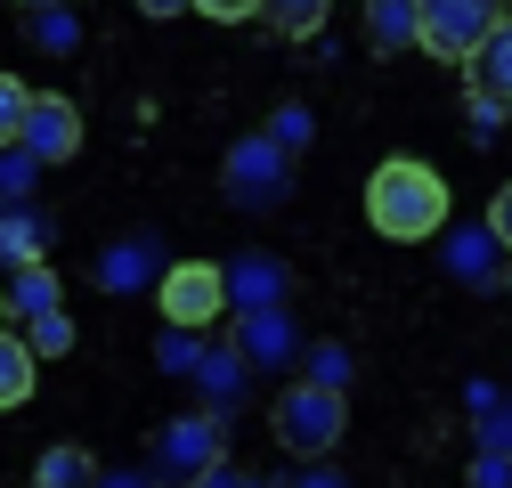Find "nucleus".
Instances as JSON below:
<instances>
[{"instance_id":"f257e3e1","label":"nucleus","mask_w":512,"mask_h":488,"mask_svg":"<svg viewBox=\"0 0 512 488\" xmlns=\"http://www.w3.org/2000/svg\"><path fill=\"white\" fill-rule=\"evenodd\" d=\"M366 220L374 236H391V244H423L447 228V179L415 155H391V163H374L366 179Z\"/></svg>"},{"instance_id":"f03ea898","label":"nucleus","mask_w":512,"mask_h":488,"mask_svg":"<svg viewBox=\"0 0 512 488\" xmlns=\"http://www.w3.org/2000/svg\"><path fill=\"white\" fill-rule=\"evenodd\" d=\"M269 432H277L285 456H334L342 432H350L342 383H293V391H277L269 399Z\"/></svg>"},{"instance_id":"7ed1b4c3","label":"nucleus","mask_w":512,"mask_h":488,"mask_svg":"<svg viewBox=\"0 0 512 488\" xmlns=\"http://www.w3.org/2000/svg\"><path fill=\"white\" fill-rule=\"evenodd\" d=\"M285 188H293V147H285V139L252 131V139L228 147V163H220V196H228L236 212H269V204H285Z\"/></svg>"},{"instance_id":"20e7f679","label":"nucleus","mask_w":512,"mask_h":488,"mask_svg":"<svg viewBox=\"0 0 512 488\" xmlns=\"http://www.w3.org/2000/svg\"><path fill=\"white\" fill-rule=\"evenodd\" d=\"M504 25V0H415V41L439 66H472V49Z\"/></svg>"},{"instance_id":"39448f33","label":"nucleus","mask_w":512,"mask_h":488,"mask_svg":"<svg viewBox=\"0 0 512 488\" xmlns=\"http://www.w3.org/2000/svg\"><path fill=\"white\" fill-rule=\"evenodd\" d=\"M155 301H163V326L212 334V326H220V310H228V269H220V261H171Z\"/></svg>"},{"instance_id":"423d86ee","label":"nucleus","mask_w":512,"mask_h":488,"mask_svg":"<svg viewBox=\"0 0 512 488\" xmlns=\"http://www.w3.org/2000/svg\"><path fill=\"white\" fill-rule=\"evenodd\" d=\"M17 147L33 155V163H74L82 155V106H66V98H25V122H17Z\"/></svg>"},{"instance_id":"0eeeda50","label":"nucleus","mask_w":512,"mask_h":488,"mask_svg":"<svg viewBox=\"0 0 512 488\" xmlns=\"http://www.w3.org/2000/svg\"><path fill=\"white\" fill-rule=\"evenodd\" d=\"M163 464L204 480V472L220 464V415H212V407H204V415H179L171 432H163Z\"/></svg>"},{"instance_id":"6e6552de","label":"nucleus","mask_w":512,"mask_h":488,"mask_svg":"<svg viewBox=\"0 0 512 488\" xmlns=\"http://www.w3.org/2000/svg\"><path fill=\"white\" fill-rule=\"evenodd\" d=\"M244 383H252V358L244 350H196V391H204L212 415H228L244 399Z\"/></svg>"},{"instance_id":"1a4fd4ad","label":"nucleus","mask_w":512,"mask_h":488,"mask_svg":"<svg viewBox=\"0 0 512 488\" xmlns=\"http://www.w3.org/2000/svg\"><path fill=\"white\" fill-rule=\"evenodd\" d=\"M236 350H244L252 366H285V358H293V326H285V301H269V310H244V334H236Z\"/></svg>"},{"instance_id":"9d476101","label":"nucleus","mask_w":512,"mask_h":488,"mask_svg":"<svg viewBox=\"0 0 512 488\" xmlns=\"http://www.w3.org/2000/svg\"><path fill=\"white\" fill-rule=\"evenodd\" d=\"M472 90H480V98H496V106L512 114V17L472 49Z\"/></svg>"},{"instance_id":"9b49d317","label":"nucleus","mask_w":512,"mask_h":488,"mask_svg":"<svg viewBox=\"0 0 512 488\" xmlns=\"http://www.w3.org/2000/svg\"><path fill=\"white\" fill-rule=\"evenodd\" d=\"M228 301H244V310H269V301H285V261H269V253L228 261Z\"/></svg>"},{"instance_id":"f8f14e48","label":"nucleus","mask_w":512,"mask_h":488,"mask_svg":"<svg viewBox=\"0 0 512 488\" xmlns=\"http://www.w3.org/2000/svg\"><path fill=\"white\" fill-rule=\"evenodd\" d=\"M0 293H9V310H17V318H41V310H57V293H66V285H57V269L33 253V261H17V277L0 285Z\"/></svg>"},{"instance_id":"ddd939ff","label":"nucleus","mask_w":512,"mask_h":488,"mask_svg":"<svg viewBox=\"0 0 512 488\" xmlns=\"http://www.w3.org/2000/svg\"><path fill=\"white\" fill-rule=\"evenodd\" d=\"M33 342L25 334H9V326H0V415H17L25 399H33Z\"/></svg>"},{"instance_id":"4468645a","label":"nucleus","mask_w":512,"mask_h":488,"mask_svg":"<svg viewBox=\"0 0 512 488\" xmlns=\"http://www.w3.org/2000/svg\"><path fill=\"white\" fill-rule=\"evenodd\" d=\"M496 228H464L456 244H447V269H456V285H496Z\"/></svg>"},{"instance_id":"2eb2a0df","label":"nucleus","mask_w":512,"mask_h":488,"mask_svg":"<svg viewBox=\"0 0 512 488\" xmlns=\"http://www.w3.org/2000/svg\"><path fill=\"white\" fill-rule=\"evenodd\" d=\"M326 9H334V0H261V25L285 33V41H317V33H326Z\"/></svg>"},{"instance_id":"dca6fc26","label":"nucleus","mask_w":512,"mask_h":488,"mask_svg":"<svg viewBox=\"0 0 512 488\" xmlns=\"http://www.w3.org/2000/svg\"><path fill=\"white\" fill-rule=\"evenodd\" d=\"M366 41L391 57V49H407L415 41V0H366Z\"/></svg>"},{"instance_id":"f3484780","label":"nucleus","mask_w":512,"mask_h":488,"mask_svg":"<svg viewBox=\"0 0 512 488\" xmlns=\"http://www.w3.org/2000/svg\"><path fill=\"white\" fill-rule=\"evenodd\" d=\"M33 253H41V212L0 204V269H17V261H33Z\"/></svg>"},{"instance_id":"a211bd4d","label":"nucleus","mask_w":512,"mask_h":488,"mask_svg":"<svg viewBox=\"0 0 512 488\" xmlns=\"http://www.w3.org/2000/svg\"><path fill=\"white\" fill-rule=\"evenodd\" d=\"M147 269H155V253H147V244H114V253L98 261V285H106V293H131Z\"/></svg>"},{"instance_id":"6ab92c4d","label":"nucleus","mask_w":512,"mask_h":488,"mask_svg":"<svg viewBox=\"0 0 512 488\" xmlns=\"http://www.w3.org/2000/svg\"><path fill=\"white\" fill-rule=\"evenodd\" d=\"M25 342H33V358H66V350H74V318H66V301H57V310H41V318H25Z\"/></svg>"},{"instance_id":"aec40b11","label":"nucleus","mask_w":512,"mask_h":488,"mask_svg":"<svg viewBox=\"0 0 512 488\" xmlns=\"http://www.w3.org/2000/svg\"><path fill=\"white\" fill-rule=\"evenodd\" d=\"M33 41L57 57V49H82V17L74 9H33Z\"/></svg>"},{"instance_id":"412c9836","label":"nucleus","mask_w":512,"mask_h":488,"mask_svg":"<svg viewBox=\"0 0 512 488\" xmlns=\"http://www.w3.org/2000/svg\"><path fill=\"white\" fill-rule=\"evenodd\" d=\"M90 472H98V464H90L82 448H49V456L33 464V480H41V488H74V480H90Z\"/></svg>"},{"instance_id":"4be33fe9","label":"nucleus","mask_w":512,"mask_h":488,"mask_svg":"<svg viewBox=\"0 0 512 488\" xmlns=\"http://www.w3.org/2000/svg\"><path fill=\"white\" fill-rule=\"evenodd\" d=\"M25 98H33V90H25L17 74H0V147L17 139V122H25Z\"/></svg>"},{"instance_id":"5701e85b","label":"nucleus","mask_w":512,"mask_h":488,"mask_svg":"<svg viewBox=\"0 0 512 488\" xmlns=\"http://www.w3.org/2000/svg\"><path fill=\"white\" fill-rule=\"evenodd\" d=\"M196 17H212V25H244V17H261V0H187Z\"/></svg>"},{"instance_id":"b1692460","label":"nucleus","mask_w":512,"mask_h":488,"mask_svg":"<svg viewBox=\"0 0 512 488\" xmlns=\"http://www.w3.org/2000/svg\"><path fill=\"white\" fill-rule=\"evenodd\" d=\"M309 383H350V358H342L334 342H317V350H309Z\"/></svg>"},{"instance_id":"393cba45","label":"nucleus","mask_w":512,"mask_h":488,"mask_svg":"<svg viewBox=\"0 0 512 488\" xmlns=\"http://www.w3.org/2000/svg\"><path fill=\"white\" fill-rule=\"evenodd\" d=\"M488 228H496V244L512 253V179H504V188H496V204H488Z\"/></svg>"},{"instance_id":"a878e982","label":"nucleus","mask_w":512,"mask_h":488,"mask_svg":"<svg viewBox=\"0 0 512 488\" xmlns=\"http://www.w3.org/2000/svg\"><path fill=\"white\" fill-rule=\"evenodd\" d=\"M301 131H309V114H301V106H285V114L269 122V139H285V147H301Z\"/></svg>"},{"instance_id":"bb28decb","label":"nucleus","mask_w":512,"mask_h":488,"mask_svg":"<svg viewBox=\"0 0 512 488\" xmlns=\"http://www.w3.org/2000/svg\"><path fill=\"white\" fill-rule=\"evenodd\" d=\"M147 17H187V0H139Z\"/></svg>"},{"instance_id":"cd10ccee","label":"nucleus","mask_w":512,"mask_h":488,"mask_svg":"<svg viewBox=\"0 0 512 488\" xmlns=\"http://www.w3.org/2000/svg\"><path fill=\"white\" fill-rule=\"evenodd\" d=\"M17 9H74V0H17Z\"/></svg>"},{"instance_id":"c85d7f7f","label":"nucleus","mask_w":512,"mask_h":488,"mask_svg":"<svg viewBox=\"0 0 512 488\" xmlns=\"http://www.w3.org/2000/svg\"><path fill=\"white\" fill-rule=\"evenodd\" d=\"M0 318H9V293H0Z\"/></svg>"},{"instance_id":"c756f323","label":"nucleus","mask_w":512,"mask_h":488,"mask_svg":"<svg viewBox=\"0 0 512 488\" xmlns=\"http://www.w3.org/2000/svg\"><path fill=\"white\" fill-rule=\"evenodd\" d=\"M504 17H512V0H504Z\"/></svg>"}]
</instances>
